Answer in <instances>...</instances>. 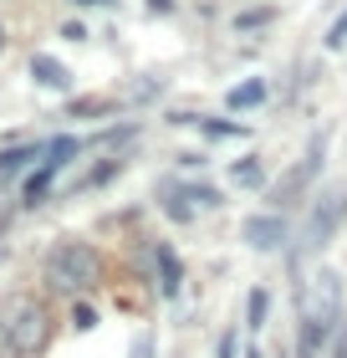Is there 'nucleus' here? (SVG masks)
I'll use <instances>...</instances> for the list:
<instances>
[{
  "label": "nucleus",
  "instance_id": "1",
  "mask_svg": "<svg viewBox=\"0 0 347 358\" xmlns=\"http://www.w3.org/2000/svg\"><path fill=\"white\" fill-rule=\"evenodd\" d=\"M52 338V317L31 292L0 297V358H36Z\"/></svg>",
  "mask_w": 347,
  "mask_h": 358
},
{
  "label": "nucleus",
  "instance_id": "2",
  "mask_svg": "<svg viewBox=\"0 0 347 358\" xmlns=\"http://www.w3.org/2000/svg\"><path fill=\"white\" fill-rule=\"evenodd\" d=\"M103 251L92 241H77V236H61L52 251H46V287L57 292H72V297H87V292L103 282Z\"/></svg>",
  "mask_w": 347,
  "mask_h": 358
},
{
  "label": "nucleus",
  "instance_id": "3",
  "mask_svg": "<svg viewBox=\"0 0 347 358\" xmlns=\"http://www.w3.org/2000/svg\"><path fill=\"white\" fill-rule=\"evenodd\" d=\"M342 220H347V185H327L322 194H311V210H307L302 231H296L291 251H286V266L296 271V266H302V256L327 251V246H332V236L342 231Z\"/></svg>",
  "mask_w": 347,
  "mask_h": 358
},
{
  "label": "nucleus",
  "instance_id": "4",
  "mask_svg": "<svg viewBox=\"0 0 347 358\" xmlns=\"http://www.w3.org/2000/svg\"><path fill=\"white\" fill-rule=\"evenodd\" d=\"M322 159H327V134H311L307 154L271 185V210H281V215H286L291 205H302V194H311V185H317V174H322Z\"/></svg>",
  "mask_w": 347,
  "mask_h": 358
},
{
  "label": "nucleus",
  "instance_id": "5",
  "mask_svg": "<svg viewBox=\"0 0 347 358\" xmlns=\"http://www.w3.org/2000/svg\"><path fill=\"white\" fill-rule=\"evenodd\" d=\"M240 241L260 256L271 251H291V220L281 215V210H260V215H245L240 220Z\"/></svg>",
  "mask_w": 347,
  "mask_h": 358
},
{
  "label": "nucleus",
  "instance_id": "6",
  "mask_svg": "<svg viewBox=\"0 0 347 358\" xmlns=\"http://www.w3.org/2000/svg\"><path fill=\"white\" fill-rule=\"evenodd\" d=\"M154 287H158L163 302H174L184 292V262H179V251L169 241H154Z\"/></svg>",
  "mask_w": 347,
  "mask_h": 358
},
{
  "label": "nucleus",
  "instance_id": "7",
  "mask_svg": "<svg viewBox=\"0 0 347 358\" xmlns=\"http://www.w3.org/2000/svg\"><path fill=\"white\" fill-rule=\"evenodd\" d=\"M169 123H179V128H200L205 138H245V134H251L240 118H205V113H174Z\"/></svg>",
  "mask_w": 347,
  "mask_h": 358
},
{
  "label": "nucleus",
  "instance_id": "8",
  "mask_svg": "<svg viewBox=\"0 0 347 358\" xmlns=\"http://www.w3.org/2000/svg\"><path fill=\"white\" fill-rule=\"evenodd\" d=\"M31 83H36V87H46V92H72V72L61 67L57 57L36 52V57H31Z\"/></svg>",
  "mask_w": 347,
  "mask_h": 358
},
{
  "label": "nucleus",
  "instance_id": "9",
  "mask_svg": "<svg viewBox=\"0 0 347 358\" xmlns=\"http://www.w3.org/2000/svg\"><path fill=\"white\" fill-rule=\"evenodd\" d=\"M36 159H46V143H10V149H0V179L31 169Z\"/></svg>",
  "mask_w": 347,
  "mask_h": 358
},
{
  "label": "nucleus",
  "instance_id": "10",
  "mask_svg": "<svg viewBox=\"0 0 347 358\" xmlns=\"http://www.w3.org/2000/svg\"><path fill=\"white\" fill-rule=\"evenodd\" d=\"M158 210H163L174 225H189L194 215H200V210H194V200L184 194V185H163V189H158Z\"/></svg>",
  "mask_w": 347,
  "mask_h": 358
},
{
  "label": "nucleus",
  "instance_id": "11",
  "mask_svg": "<svg viewBox=\"0 0 347 358\" xmlns=\"http://www.w3.org/2000/svg\"><path fill=\"white\" fill-rule=\"evenodd\" d=\"M57 174H61V164H52V159H41V164L26 174V185H21V200H26V205H41L46 194H52V179H57Z\"/></svg>",
  "mask_w": 347,
  "mask_h": 358
},
{
  "label": "nucleus",
  "instance_id": "12",
  "mask_svg": "<svg viewBox=\"0 0 347 358\" xmlns=\"http://www.w3.org/2000/svg\"><path fill=\"white\" fill-rule=\"evenodd\" d=\"M266 97H271V87L260 83V77H251V83H235V87L225 92V108L245 113V108H260V103H266Z\"/></svg>",
  "mask_w": 347,
  "mask_h": 358
},
{
  "label": "nucleus",
  "instance_id": "13",
  "mask_svg": "<svg viewBox=\"0 0 347 358\" xmlns=\"http://www.w3.org/2000/svg\"><path fill=\"white\" fill-rule=\"evenodd\" d=\"M266 317H271V292L256 287L251 297H245V333H260V328H266Z\"/></svg>",
  "mask_w": 347,
  "mask_h": 358
},
{
  "label": "nucleus",
  "instance_id": "14",
  "mask_svg": "<svg viewBox=\"0 0 347 358\" xmlns=\"http://www.w3.org/2000/svg\"><path fill=\"white\" fill-rule=\"evenodd\" d=\"M230 179H235L240 189H266V164H260V159H235Z\"/></svg>",
  "mask_w": 347,
  "mask_h": 358
},
{
  "label": "nucleus",
  "instance_id": "15",
  "mask_svg": "<svg viewBox=\"0 0 347 358\" xmlns=\"http://www.w3.org/2000/svg\"><path fill=\"white\" fill-rule=\"evenodd\" d=\"M123 169H128V159H118V154H112V159H103L97 169H87V174L77 179V194H82V189H97V185H108V179H112V174H123Z\"/></svg>",
  "mask_w": 347,
  "mask_h": 358
},
{
  "label": "nucleus",
  "instance_id": "16",
  "mask_svg": "<svg viewBox=\"0 0 347 358\" xmlns=\"http://www.w3.org/2000/svg\"><path fill=\"white\" fill-rule=\"evenodd\" d=\"M184 194L194 200V210H220V205H225V194L214 189V185H205V179H194V185H184Z\"/></svg>",
  "mask_w": 347,
  "mask_h": 358
},
{
  "label": "nucleus",
  "instance_id": "17",
  "mask_svg": "<svg viewBox=\"0 0 347 358\" xmlns=\"http://www.w3.org/2000/svg\"><path fill=\"white\" fill-rule=\"evenodd\" d=\"M276 21V10L271 6H256V10H240L235 15V31H260V26H271Z\"/></svg>",
  "mask_w": 347,
  "mask_h": 358
},
{
  "label": "nucleus",
  "instance_id": "18",
  "mask_svg": "<svg viewBox=\"0 0 347 358\" xmlns=\"http://www.w3.org/2000/svg\"><path fill=\"white\" fill-rule=\"evenodd\" d=\"M108 108H112L108 97H77V103L67 108V118H103Z\"/></svg>",
  "mask_w": 347,
  "mask_h": 358
},
{
  "label": "nucleus",
  "instance_id": "19",
  "mask_svg": "<svg viewBox=\"0 0 347 358\" xmlns=\"http://www.w3.org/2000/svg\"><path fill=\"white\" fill-rule=\"evenodd\" d=\"M72 328L77 333H92L97 328V307L92 302H72Z\"/></svg>",
  "mask_w": 347,
  "mask_h": 358
},
{
  "label": "nucleus",
  "instance_id": "20",
  "mask_svg": "<svg viewBox=\"0 0 347 358\" xmlns=\"http://www.w3.org/2000/svg\"><path fill=\"white\" fill-rule=\"evenodd\" d=\"M322 46H327V52H342V46H347V10L337 15L332 26H327V36H322Z\"/></svg>",
  "mask_w": 347,
  "mask_h": 358
},
{
  "label": "nucleus",
  "instance_id": "21",
  "mask_svg": "<svg viewBox=\"0 0 347 358\" xmlns=\"http://www.w3.org/2000/svg\"><path fill=\"white\" fill-rule=\"evenodd\" d=\"M128 358H158V338L154 333H138L133 348H128Z\"/></svg>",
  "mask_w": 347,
  "mask_h": 358
},
{
  "label": "nucleus",
  "instance_id": "22",
  "mask_svg": "<svg viewBox=\"0 0 347 358\" xmlns=\"http://www.w3.org/2000/svg\"><path fill=\"white\" fill-rule=\"evenodd\" d=\"M235 343H240V328L220 333V348H214V358H235Z\"/></svg>",
  "mask_w": 347,
  "mask_h": 358
},
{
  "label": "nucleus",
  "instance_id": "23",
  "mask_svg": "<svg viewBox=\"0 0 347 358\" xmlns=\"http://www.w3.org/2000/svg\"><path fill=\"white\" fill-rule=\"evenodd\" d=\"M327 358H347V322L332 333V348H327Z\"/></svg>",
  "mask_w": 347,
  "mask_h": 358
},
{
  "label": "nucleus",
  "instance_id": "24",
  "mask_svg": "<svg viewBox=\"0 0 347 358\" xmlns=\"http://www.w3.org/2000/svg\"><path fill=\"white\" fill-rule=\"evenodd\" d=\"M61 36H67V41H87V26H82V21H67V26H61Z\"/></svg>",
  "mask_w": 347,
  "mask_h": 358
},
{
  "label": "nucleus",
  "instance_id": "25",
  "mask_svg": "<svg viewBox=\"0 0 347 358\" xmlns=\"http://www.w3.org/2000/svg\"><path fill=\"white\" fill-rule=\"evenodd\" d=\"M148 10H154V15H169V10H174V0H148Z\"/></svg>",
  "mask_w": 347,
  "mask_h": 358
},
{
  "label": "nucleus",
  "instance_id": "26",
  "mask_svg": "<svg viewBox=\"0 0 347 358\" xmlns=\"http://www.w3.org/2000/svg\"><path fill=\"white\" fill-rule=\"evenodd\" d=\"M245 358H260V348H256V343H251V348H245Z\"/></svg>",
  "mask_w": 347,
  "mask_h": 358
},
{
  "label": "nucleus",
  "instance_id": "27",
  "mask_svg": "<svg viewBox=\"0 0 347 358\" xmlns=\"http://www.w3.org/2000/svg\"><path fill=\"white\" fill-rule=\"evenodd\" d=\"M72 6H103V0H72Z\"/></svg>",
  "mask_w": 347,
  "mask_h": 358
},
{
  "label": "nucleus",
  "instance_id": "28",
  "mask_svg": "<svg viewBox=\"0 0 347 358\" xmlns=\"http://www.w3.org/2000/svg\"><path fill=\"white\" fill-rule=\"evenodd\" d=\"M0 52H6V26H0Z\"/></svg>",
  "mask_w": 347,
  "mask_h": 358
},
{
  "label": "nucleus",
  "instance_id": "29",
  "mask_svg": "<svg viewBox=\"0 0 347 358\" xmlns=\"http://www.w3.org/2000/svg\"><path fill=\"white\" fill-rule=\"evenodd\" d=\"M281 358H286V353H281Z\"/></svg>",
  "mask_w": 347,
  "mask_h": 358
}]
</instances>
